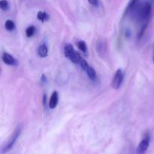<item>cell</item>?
<instances>
[{
    "label": "cell",
    "mask_w": 154,
    "mask_h": 154,
    "mask_svg": "<svg viewBox=\"0 0 154 154\" xmlns=\"http://www.w3.org/2000/svg\"><path fill=\"white\" fill-rule=\"evenodd\" d=\"M151 4L149 2L143 3L140 5L136 11V18L140 22H144L147 23L149 17H150V13H151Z\"/></svg>",
    "instance_id": "1"
},
{
    "label": "cell",
    "mask_w": 154,
    "mask_h": 154,
    "mask_svg": "<svg viewBox=\"0 0 154 154\" xmlns=\"http://www.w3.org/2000/svg\"><path fill=\"white\" fill-rule=\"evenodd\" d=\"M21 133V129L20 127H17L16 129L14 130V132L13 135H11V137L10 138V139L8 140L7 144L5 145V147L2 148V153H7L8 152L12 147H14V144L16 143L17 140L18 139V138L20 137Z\"/></svg>",
    "instance_id": "2"
},
{
    "label": "cell",
    "mask_w": 154,
    "mask_h": 154,
    "mask_svg": "<svg viewBox=\"0 0 154 154\" xmlns=\"http://www.w3.org/2000/svg\"><path fill=\"white\" fill-rule=\"evenodd\" d=\"M150 143V135L148 133L146 134L140 144L136 148L135 154H144L147 152Z\"/></svg>",
    "instance_id": "3"
},
{
    "label": "cell",
    "mask_w": 154,
    "mask_h": 154,
    "mask_svg": "<svg viewBox=\"0 0 154 154\" xmlns=\"http://www.w3.org/2000/svg\"><path fill=\"white\" fill-rule=\"evenodd\" d=\"M123 77H124V75H123V72H122L121 69H119L116 72L115 75L113 78L112 82H111V87L115 89V90H118L120 86H121L122 83H123Z\"/></svg>",
    "instance_id": "4"
},
{
    "label": "cell",
    "mask_w": 154,
    "mask_h": 154,
    "mask_svg": "<svg viewBox=\"0 0 154 154\" xmlns=\"http://www.w3.org/2000/svg\"><path fill=\"white\" fill-rule=\"evenodd\" d=\"M81 66L82 68V69L84 71H85L87 75H88L89 78H90L91 80H95L96 78V71L94 70L93 68H92L90 65L87 63V62L86 60H82L81 62Z\"/></svg>",
    "instance_id": "5"
},
{
    "label": "cell",
    "mask_w": 154,
    "mask_h": 154,
    "mask_svg": "<svg viewBox=\"0 0 154 154\" xmlns=\"http://www.w3.org/2000/svg\"><path fill=\"white\" fill-rule=\"evenodd\" d=\"M96 51L100 56H104L107 53V42L103 38H101L97 41L96 43Z\"/></svg>",
    "instance_id": "6"
},
{
    "label": "cell",
    "mask_w": 154,
    "mask_h": 154,
    "mask_svg": "<svg viewBox=\"0 0 154 154\" xmlns=\"http://www.w3.org/2000/svg\"><path fill=\"white\" fill-rule=\"evenodd\" d=\"M2 58L3 62H4L5 64L9 65V66H17V65L18 64L16 59L14 57H12L11 54H9L8 53H4V54H2Z\"/></svg>",
    "instance_id": "7"
},
{
    "label": "cell",
    "mask_w": 154,
    "mask_h": 154,
    "mask_svg": "<svg viewBox=\"0 0 154 154\" xmlns=\"http://www.w3.org/2000/svg\"><path fill=\"white\" fill-rule=\"evenodd\" d=\"M59 102V95L57 91H54V93H52L51 96V99H50L49 101V108L51 109H54L57 107V104H58Z\"/></svg>",
    "instance_id": "8"
},
{
    "label": "cell",
    "mask_w": 154,
    "mask_h": 154,
    "mask_svg": "<svg viewBox=\"0 0 154 154\" xmlns=\"http://www.w3.org/2000/svg\"><path fill=\"white\" fill-rule=\"evenodd\" d=\"M38 54L40 57H46L48 55V48L46 44H42L38 48Z\"/></svg>",
    "instance_id": "9"
},
{
    "label": "cell",
    "mask_w": 154,
    "mask_h": 154,
    "mask_svg": "<svg viewBox=\"0 0 154 154\" xmlns=\"http://www.w3.org/2000/svg\"><path fill=\"white\" fill-rule=\"evenodd\" d=\"M75 50L74 49L73 46H72L71 44H68V45H66V46H65L64 54H65V56H66L67 58H69V57H70L74 53H75Z\"/></svg>",
    "instance_id": "10"
},
{
    "label": "cell",
    "mask_w": 154,
    "mask_h": 154,
    "mask_svg": "<svg viewBox=\"0 0 154 154\" xmlns=\"http://www.w3.org/2000/svg\"><path fill=\"white\" fill-rule=\"evenodd\" d=\"M69 59L71 60V61L72 62V63H75V64H78V63H81V60H83V59L81 58V54H80L78 52H77L76 51H75V53H74V54H72V55L71 56V57H69Z\"/></svg>",
    "instance_id": "11"
},
{
    "label": "cell",
    "mask_w": 154,
    "mask_h": 154,
    "mask_svg": "<svg viewBox=\"0 0 154 154\" xmlns=\"http://www.w3.org/2000/svg\"><path fill=\"white\" fill-rule=\"evenodd\" d=\"M137 2H138V0H130L129 2V4H128L127 7H126V11H125V13H124V15L127 14L129 12H130L131 11H132V9L135 8V6L136 5V3Z\"/></svg>",
    "instance_id": "12"
},
{
    "label": "cell",
    "mask_w": 154,
    "mask_h": 154,
    "mask_svg": "<svg viewBox=\"0 0 154 154\" xmlns=\"http://www.w3.org/2000/svg\"><path fill=\"white\" fill-rule=\"evenodd\" d=\"M37 17H38V19L39 20L42 21V22H44V21L48 20V19H49V16H48V14H47L46 12H45V11H38V12Z\"/></svg>",
    "instance_id": "13"
},
{
    "label": "cell",
    "mask_w": 154,
    "mask_h": 154,
    "mask_svg": "<svg viewBox=\"0 0 154 154\" xmlns=\"http://www.w3.org/2000/svg\"><path fill=\"white\" fill-rule=\"evenodd\" d=\"M77 45H78V48L82 51L83 53L87 54V44L85 43V42L84 41H79V42L77 43Z\"/></svg>",
    "instance_id": "14"
},
{
    "label": "cell",
    "mask_w": 154,
    "mask_h": 154,
    "mask_svg": "<svg viewBox=\"0 0 154 154\" xmlns=\"http://www.w3.org/2000/svg\"><path fill=\"white\" fill-rule=\"evenodd\" d=\"M5 27L8 31H13L15 29V24L12 20H6L5 23Z\"/></svg>",
    "instance_id": "15"
},
{
    "label": "cell",
    "mask_w": 154,
    "mask_h": 154,
    "mask_svg": "<svg viewBox=\"0 0 154 154\" xmlns=\"http://www.w3.org/2000/svg\"><path fill=\"white\" fill-rule=\"evenodd\" d=\"M35 32V27L34 26H30L28 28L26 29V35L27 37H32L33 36V35Z\"/></svg>",
    "instance_id": "16"
},
{
    "label": "cell",
    "mask_w": 154,
    "mask_h": 154,
    "mask_svg": "<svg viewBox=\"0 0 154 154\" xmlns=\"http://www.w3.org/2000/svg\"><path fill=\"white\" fill-rule=\"evenodd\" d=\"M0 8L2 11H7L8 9L9 5L7 0H1L0 1Z\"/></svg>",
    "instance_id": "17"
},
{
    "label": "cell",
    "mask_w": 154,
    "mask_h": 154,
    "mask_svg": "<svg viewBox=\"0 0 154 154\" xmlns=\"http://www.w3.org/2000/svg\"><path fill=\"white\" fill-rule=\"evenodd\" d=\"M147 23H144V25L142 26V27H141V30H140L139 33H138V39H141V38L144 35V32H145V29L146 28H147Z\"/></svg>",
    "instance_id": "18"
},
{
    "label": "cell",
    "mask_w": 154,
    "mask_h": 154,
    "mask_svg": "<svg viewBox=\"0 0 154 154\" xmlns=\"http://www.w3.org/2000/svg\"><path fill=\"white\" fill-rule=\"evenodd\" d=\"M88 2L93 6H98L99 5V0H88Z\"/></svg>",
    "instance_id": "19"
},
{
    "label": "cell",
    "mask_w": 154,
    "mask_h": 154,
    "mask_svg": "<svg viewBox=\"0 0 154 154\" xmlns=\"http://www.w3.org/2000/svg\"><path fill=\"white\" fill-rule=\"evenodd\" d=\"M46 81H47V78H45V75H42V83H45V82H46Z\"/></svg>",
    "instance_id": "20"
},
{
    "label": "cell",
    "mask_w": 154,
    "mask_h": 154,
    "mask_svg": "<svg viewBox=\"0 0 154 154\" xmlns=\"http://www.w3.org/2000/svg\"><path fill=\"white\" fill-rule=\"evenodd\" d=\"M153 62H154V54H153Z\"/></svg>",
    "instance_id": "21"
}]
</instances>
